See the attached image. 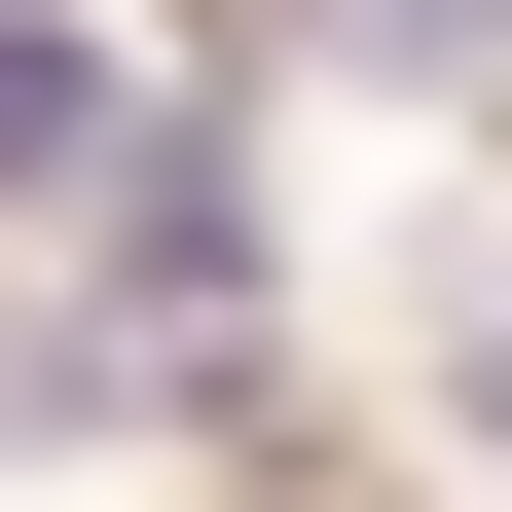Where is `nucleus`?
<instances>
[{"label":"nucleus","instance_id":"nucleus-1","mask_svg":"<svg viewBox=\"0 0 512 512\" xmlns=\"http://www.w3.org/2000/svg\"><path fill=\"white\" fill-rule=\"evenodd\" d=\"M74 183H147L110 147V37H0V220H74Z\"/></svg>","mask_w":512,"mask_h":512},{"label":"nucleus","instance_id":"nucleus-2","mask_svg":"<svg viewBox=\"0 0 512 512\" xmlns=\"http://www.w3.org/2000/svg\"><path fill=\"white\" fill-rule=\"evenodd\" d=\"M403 403H439V439H476V476H512V220H476V256H439V293H403Z\"/></svg>","mask_w":512,"mask_h":512},{"label":"nucleus","instance_id":"nucleus-3","mask_svg":"<svg viewBox=\"0 0 512 512\" xmlns=\"http://www.w3.org/2000/svg\"><path fill=\"white\" fill-rule=\"evenodd\" d=\"M293 512H366V476H293Z\"/></svg>","mask_w":512,"mask_h":512}]
</instances>
